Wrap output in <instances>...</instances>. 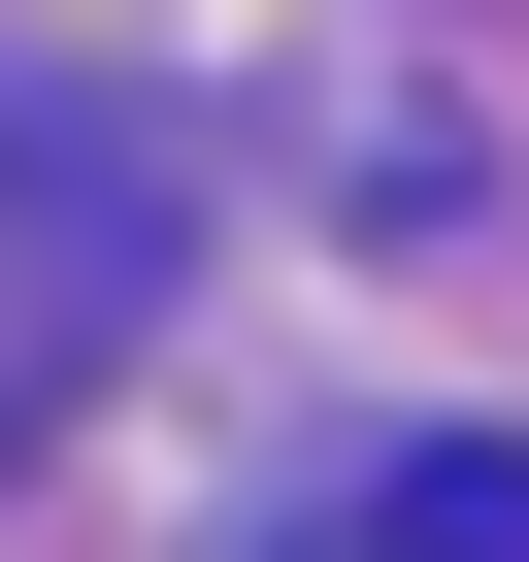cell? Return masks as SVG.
Masks as SVG:
<instances>
[{"mask_svg":"<svg viewBox=\"0 0 529 562\" xmlns=\"http://www.w3.org/2000/svg\"><path fill=\"white\" fill-rule=\"evenodd\" d=\"M264 562H529V430H397L364 496H299Z\"/></svg>","mask_w":529,"mask_h":562,"instance_id":"obj_1","label":"cell"}]
</instances>
